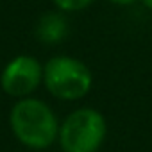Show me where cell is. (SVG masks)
<instances>
[{"label": "cell", "mask_w": 152, "mask_h": 152, "mask_svg": "<svg viewBox=\"0 0 152 152\" xmlns=\"http://www.w3.org/2000/svg\"><path fill=\"white\" fill-rule=\"evenodd\" d=\"M43 84L59 100H79L93 84L90 68L72 56H56L43 66Z\"/></svg>", "instance_id": "obj_3"}, {"label": "cell", "mask_w": 152, "mask_h": 152, "mask_svg": "<svg viewBox=\"0 0 152 152\" xmlns=\"http://www.w3.org/2000/svg\"><path fill=\"white\" fill-rule=\"evenodd\" d=\"M141 2H143V6H145L148 11H152V0H141Z\"/></svg>", "instance_id": "obj_8"}, {"label": "cell", "mask_w": 152, "mask_h": 152, "mask_svg": "<svg viewBox=\"0 0 152 152\" xmlns=\"http://www.w3.org/2000/svg\"><path fill=\"white\" fill-rule=\"evenodd\" d=\"M68 34V20L63 11L45 13L36 23V38L45 45L59 43Z\"/></svg>", "instance_id": "obj_5"}, {"label": "cell", "mask_w": 152, "mask_h": 152, "mask_svg": "<svg viewBox=\"0 0 152 152\" xmlns=\"http://www.w3.org/2000/svg\"><path fill=\"white\" fill-rule=\"evenodd\" d=\"M109 2L118 4V6H131V4H134V2H136V0H109Z\"/></svg>", "instance_id": "obj_7"}, {"label": "cell", "mask_w": 152, "mask_h": 152, "mask_svg": "<svg viewBox=\"0 0 152 152\" xmlns=\"http://www.w3.org/2000/svg\"><path fill=\"white\" fill-rule=\"evenodd\" d=\"M107 134V124L100 111L81 107L72 111L59 125V145L63 152H97Z\"/></svg>", "instance_id": "obj_2"}, {"label": "cell", "mask_w": 152, "mask_h": 152, "mask_svg": "<svg viewBox=\"0 0 152 152\" xmlns=\"http://www.w3.org/2000/svg\"><path fill=\"white\" fill-rule=\"evenodd\" d=\"M43 81L41 63L27 54L13 57L2 70L0 86L11 97H29Z\"/></svg>", "instance_id": "obj_4"}, {"label": "cell", "mask_w": 152, "mask_h": 152, "mask_svg": "<svg viewBox=\"0 0 152 152\" xmlns=\"http://www.w3.org/2000/svg\"><path fill=\"white\" fill-rule=\"evenodd\" d=\"M52 2L63 13H75V11L86 9L93 0H52Z\"/></svg>", "instance_id": "obj_6"}, {"label": "cell", "mask_w": 152, "mask_h": 152, "mask_svg": "<svg viewBox=\"0 0 152 152\" xmlns=\"http://www.w3.org/2000/svg\"><path fill=\"white\" fill-rule=\"evenodd\" d=\"M9 125L15 138L34 150L48 148L59 134V122L52 107L34 97H23L11 107Z\"/></svg>", "instance_id": "obj_1"}]
</instances>
